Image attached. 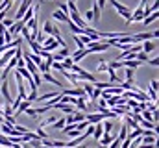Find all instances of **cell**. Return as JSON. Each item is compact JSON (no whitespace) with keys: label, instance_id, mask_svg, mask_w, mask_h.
<instances>
[{"label":"cell","instance_id":"obj_34","mask_svg":"<svg viewBox=\"0 0 159 148\" xmlns=\"http://www.w3.org/2000/svg\"><path fill=\"white\" fill-rule=\"evenodd\" d=\"M52 146L54 148H61V146H65V143H63V141H52Z\"/></svg>","mask_w":159,"mask_h":148},{"label":"cell","instance_id":"obj_40","mask_svg":"<svg viewBox=\"0 0 159 148\" xmlns=\"http://www.w3.org/2000/svg\"><path fill=\"white\" fill-rule=\"evenodd\" d=\"M74 2H76V0H74Z\"/></svg>","mask_w":159,"mask_h":148},{"label":"cell","instance_id":"obj_26","mask_svg":"<svg viewBox=\"0 0 159 148\" xmlns=\"http://www.w3.org/2000/svg\"><path fill=\"white\" fill-rule=\"evenodd\" d=\"M148 93H150V98H152L154 102H157V89H154V87H148Z\"/></svg>","mask_w":159,"mask_h":148},{"label":"cell","instance_id":"obj_29","mask_svg":"<svg viewBox=\"0 0 159 148\" xmlns=\"http://www.w3.org/2000/svg\"><path fill=\"white\" fill-rule=\"evenodd\" d=\"M107 71V63L106 61H102L100 65H98V69H96V72H106Z\"/></svg>","mask_w":159,"mask_h":148},{"label":"cell","instance_id":"obj_7","mask_svg":"<svg viewBox=\"0 0 159 148\" xmlns=\"http://www.w3.org/2000/svg\"><path fill=\"white\" fill-rule=\"evenodd\" d=\"M106 117H104V113L102 111H98V113H91V115H85V120L89 122V124H96V122H102Z\"/></svg>","mask_w":159,"mask_h":148},{"label":"cell","instance_id":"obj_27","mask_svg":"<svg viewBox=\"0 0 159 148\" xmlns=\"http://www.w3.org/2000/svg\"><path fill=\"white\" fill-rule=\"evenodd\" d=\"M57 56H61V58H67V56H70V52H69V48H67V46H61V50L57 52Z\"/></svg>","mask_w":159,"mask_h":148},{"label":"cell","instance_id":"obj_19","mask_svg":"<svg viewBox=\"0 0 159 148\" xmlns=\"http://www.w3.org/2000/svg\"><path fill=\"white\" fill-rule=\"evenodd\" d=\"M126 71V81H129V83H135V71L137 69H129V67H124Z\"/></svg>","mask_w":159,"mask_h":148},{"label":"cell","instance_id":"obj_13","mask_svg":"<svg viewBox=\"0 0 159 148\" xmlns=\"http://www.w3.org/2000/svg\"><path fill=\"white\" fill-rule=\"evenodd\" d=\"M52 19H54V21H59V22H69V21H70L69 15L63 13V11H59V9H56V11L52 13Z\"/></svg>","mask_w":159,"mask_h":148},{"label":"cell","instance_id":"obj_28","mask_svg":"<svg viewBox=\"0 0 159 148\" xmlns=\"http://www.w3.org/2000/svg\"><path fill=\"white\" fill-rule=\"evenodd\" d=\"M2 37H4V43H11V41H13V35H11V34H9L7 30H6V32L2 34Z\"/></svg>","mask_w":159,"mask_h":148},{"label":"cell","instance_id":"obj_23","mask_svg":"<svg viewBox=\"0 0 159 148\" xmlns=\"http://www.w3.org/2000/svg\"><path fill=\"white\" fill-rule=\"evenodd\" d=\"M128 132H129V128H128L126 124H122V128H120V132H119V135H117V139L124 141V139H126V135H128Z\"/></svg>","mask_w":159,"mask_h":148},{"label":"cell","instance_id":"obj_38","mask_svg":"<svg viewBox=\"0 0 159 148\" xmlns=\"http://www.w3.org/2000/svg\"><path fill=\"white\" fill-rule=\"evenodd\" d=\"M81 148H89V146H87V145H83V143H81Z\"/></svg>","mask_w":159,"mask_h":148},{"label":"cell","instance_id":"obj_17","mask_svg":"<svg viewBox=\"0 0 159 148\" xmlns=\"http://www.w3.org/2000/svg\"><path fill=\"white\" fill-rule=\"evenodd\" d=\"M141 117H143V118H146V120L157 122V113H152L150 109H143V111H141Z\"/></svg>","mask_w":159,"mask_h":148},{"label":"cell","instance_id":"obj_5","mask_svg":"<svg viewBox=\"0 0 159 148\" xmlns=\"http://www.w3.org/2000/svg\"><path fill=\"white\" fill-rule=\"evenodd\" d=\"M41 32H43V34H46V35H54V37L59 35V28H56V26H54L50 21H44V22H43V28H41Z\"/></svg>","mask_w":159,"mask_h":148},{"label":"cell","instance_id":"obj_37","mask_svg":"<svg viewBox=\"0 0 159 148\" xmlns=\"http://www.w3.org/2000/svg\"><path fill=\"white\" fill-rule=\"evenodd\" d=\"M96 4L100 6V9H104V6H106V0H96Z\"/></svg>","mask_w":159,"mask_h":148},{"label":"cell","instance_id":"obj_4","mask_svg":"<svg viewBox=\"0 0 159 148\" xmlns=\"http://www.w3.org/2000/svg\"><path fill=\"white\" fill-rule=\"evenodd\" d=\"M59 48V44H57V41H56V37L54 35H48L44 39V43H43V50H46V52H54V50H57Z\"/></svg>","mask_w":159,"mask_h":148},{"label":"cell","instance_id":"obj_10","mask_svg":"<svg viewBox=\"0 0 159 148\" xmlns=\"http://www.w3.org/2000/svg\"><path fill=\"white\" fill-rule=\"evenodd\" d=\"M28 6H32V0H22V2H20L19 9H17V13H15V21H19V19L24 15V11L28 9Z\"/></svg>","mask_w":159,"mask_h":148},{"label":"cell","instance_id":"obj_11","mask_svg":"<svg viewBox=\"0 0 159 148\" xmlns=\"http://www.w3.org/2000/svg\"><path fill=\"white\" fill-rule=\"evenodd\" d=\"M74 108L78 111H87V96H74Z\"/></svg>","mask_w":159,"mask_h":148},{"label":"cell","instance_id":"obj_6","mask_svg":"<svg viewBox=\"0 0 159 148\" xmlns=\"http://www.w3.org/2000/svg\"><path fill=\"white\" fill-rule=\"evenodd\" d=\"M0 91H2L4 100H6L7 104H11V102H13V98H11V93H9V83H7V78H6V80H2V87H0Z\"/></svg>","mask_w":159,"mask_h":148},{"label":"cell","instance_id":"obj_14","mask_svg":"<svg viewBox=\"0 0 159 148\" xmlns=\"http://www.w3.org/2000/svg\"><path fill=\"white\" fill-rule=\"evenodd\" d=\"M43 80H44V81H48V83H52V85H56V87H63V85H61V81H59L57 78H54L50 72H43Z\"/></svg>","mask_w":159,"mask_h":148},{"label":"cell","instance_id":"obj_16","mask_svg":"<svg viewBox=\"0 0 159 148\" xmlns=\"http://www.w3.org/2000/svg\"><path fill=\"white\" fill-rule=\"evenodd\" d=\"M115 137H117V135H113V133H102V137L98 139V143H100L102 146H107V145H109Z\"/></svg>","mask_w":159,"mask_h":148},{"label":"cell","instance_id":"obj_33","mask_svg":"<svg viewBox=\"0 0 159 148\" xmlns=\"http://www.w3.org/2000/svg\"><path fill=\"white\" fill-rule=\"evenodd\" d=\"M74 43H76V46H78V48H85V44L80 41V35H74Z\"/></svg>","mask_w":159,"mask_h":148},{"label":"cell","instance_id":"obj_2","mask_svg":"<svg viewBox=\"0 0 159 148\" xmlns=\"http://www.w3.org/2000/svg\"><path fill=\"white\" fill-rule=\"evenodd\" d=\"M69 19H70V21H72L76 26H80V28H85V26H89V24L85 22V19L80 15L78 9H70V11H69Z\"/></svg>","mask_w":159,"mask_h":148},{"label":"cell","instance_id":"obj_25","mask_svg":"<svg viewBox=\"0 0 159 148\" xmlns=\"http://www.w3.org/2000/svg\"><path fill=\"white\" fill-rule=\"evenodd\" d=\"M107 69H113V71H119V69H122V63H120V59H115V61L107 63Z\"/></svg>","mask_w":159,"mask_h":148},{"label":"cell","instance_id":"obj_21","mask_svg":"<svg viewBox=\"0 0 159 148\" xmlns=\"http://www.w3.org/2000/svg\"><path fill=\"white\" fill-rule=\"evenodd\" d=\"M106 72L109 74V81H111V83H120V80H119V74H117V71H113V69H107Z\"/></svg>","mask_w":159,"mask_h":148},{"label":"cell","instance_id":"obj_36","mask_svg":"<svg viewBox=\"0 0 159 148\" xmlns=\"http://www.w3.org/2000/svg\"><path fill=\"white\" fill-rule=\"evenodd\" d=\"M59 11H63V13L69 15V7H67V4H61V6H59Z\"/></svg>","mask_w":159,"mask_h":148},{"label":"cell","instance_id":"obj_31","mask_svg":"<svg viewBox=\"0 0 159 148\" xmlns=\"http://www.w3.org/2000/svg\"><path fill=\"white\" fill-rule=\"evenodd\" d=\"M83 19H85V22L93 21V11H91V9H87V11H85V17H83Z\"/></svg>","mask_w":159,"mask_h":148},{"label":"cell","instance_id":"obj_39","mask_svg":"<svg viewBox=\"0 0 159 148\" xmlns=\"http://www.w3.org/2000/svg\"><path fill=\"white\" fill-rule=\"evenodd\" d=\"M7 148H11V146H7Z\"/></svg>","mask_w":159,"mask_h":148},{"label":"cell","instance_id":"obj_3","mask_svg":"<svg viewBox=\"0 0 159 148\" xmlns=\"http://www.w3.org/2000/svg\"><path fill=\"white\" fill-rule=\"evenodd\" d=\"M146 39H157V30H154V32H143V34L131 35V41H133V43H141V41H146Z\"/></svg>","mask_w":159,"mask_h":148},{"label":"cell","instance_id":"obj_32","mask_svg":"<svg viewBox=\"0 0 159 148\" xmlns=\"http://www.w3.org/2000/svg\"><path fill=\"white\" fill-rule=\"evenodd\" d=\"M2 24H4L6 28H9V26L13 24V19H6V17H4V19H2Z\"/></svg>","mask_w":159,"mask_h":148},{"label":"cell","instance_id":"obj_22","mask_svg":"<svg viewBox=\"0 0 159 148\" xmlns=\"http://www.w3.org/2000/svg\"><path fill=\"white\" fill-rule=\"evenodd\" d=\"M100 124H102L104 133H111V130H113V122H111V120H102Z\"/></svg>","mask_w":159,"mask_h":148},{"label":"cell","instance_id":"obj_35","mask_svg":"<svg viewBox=\"0 0 159 148\" xmlns=\"http://www.w3.org/2000/svg\"><path fill=\"white\" fill-rule=\"evenodd\" d=\"M148 63H150L152 67H157V65H159V59H157V58H152V59H148Z\"/></svg>","mask_w":159,"mask_h":148},{"label":"cell","instance_id":"obj_12","mask_svg":"<svg viewBox=\"0 0 159 148\" xmlns=\"http://www.w3.org/2000/svg\"><path fill=\"white\" fill-rule=\"evenodd\" d=\"M85 56H89V54H87V48H78V50L70 56V59H72L74 63H78V61H81Z\"/></svg>","mask_w":159,"mask_h":148},{"label":"cell","instance_id":"obj_18","mask_svg":"<svg viewBox=\"0 0 159 148\" xmlns=\"http://www.w3.org/2000/svg\"><path fill=\"white\" fill-rule=\"evenodd\" d=\"M157 17H159V13H157V11H152V13H150V15H146V17H144V19H143L141 22L148 26V24H152V22H156V21H157Z\"/></svg>","mask_w":159,"mask_h":148},{"label":"cell","instance_id":"obj_15","mask_svg":"<svg viewBox=\"0 0 159 148\" xmlns=\"http://www.w3.org/2000/svg\"><path fill=\"white\" fill-rule=\"evenodd\" d=\"M57 95H61V91L57 93V91H52V93H46V95H37V98L34 100V102H46V100H50V98H54V96H57Z\"/></svg>","mask_w":159,"mask_h":148},{"label":"cell","instance_id":"obj_8","mask_svg":"<svg viewBox=\"0 0 159 148\" xmlns=\"http://www.w3.org/2000/svg\"><path fill=\"white\" fill-rule=\"evenodd\" d=\"M141 46H143V52L150 54V52H154V50L157 48V43H156V39H146Z\"/></svg>","mask_w":159,"mask_h":148},{"label":"cell","instance_id":"obj_30","mask_svg":"<svg viewBox=\"0 0 159 148\" xmlns=\"http://www.w3.org/2000/svg\"><path fill=\"white\" fill-rule=\"evenodd\" d=\"M146 109H150L152 113H157V104H148L146 102Z\"/></svg>","mask_w":159,"mask_h":148},{"label":"cell","instance_id":"obj_24","mask_svg":"<svg viewBox=\"0 0 159 148\" xmlns=\"http://www.w3.org/2000/svg\"><path fill=\"white\" fill-rule=\"evenodd\" d=\"M24 113H26V117H30V118H39L37 111H35V109H32V106H28V108L24 109Z\"/></svg>","mask_w":159,"mask_h":148},{"label":"cell","instance_id":"obj_20","mask_svg":"<svg viewBox=\"0 0 159 148\" xmlns=\"http://www.w3.org/2000/svg\"><path fill=\"white\" fill-rule=\"evenodd\" d=\"M91 11H93V21H100V17H102V9H100V6H98L96 2L93 4Z\"/></svg>","mask_w":159,"mask_h":148},{"label":"cell","instance_id":"obj_9","mask_svg":"<svg viewBox=\"0 0 159 148\" xmlns=\"http://www.w3.org/2000/svg\"><path fill=\"white\" fill-rule=\"evenodd\" d=\"M34 102L32 100H28V98H22L20 102H19V106H17V109H15V117H19V115H22L24 113V109L28 108V106H32Z\"/></svg>","mask_w":159,"mask_h":148},{"label":"cell","instance_id":"obj_1","mask_svg":"<svg viewBox=\"0 0 159 148\" xmlns=\"http://www.w3.org/2000/svg\"><path fill=\"white\" fill-rule=\"evenodd\" d=\"M109 2H111V6L119 11L120 17H124V19H126V24H128V21H129V17H131V7H128V6L120 4L119 0H109Z\"/></svg>","mask_w":159,"mask_h":148}]
</instances>
